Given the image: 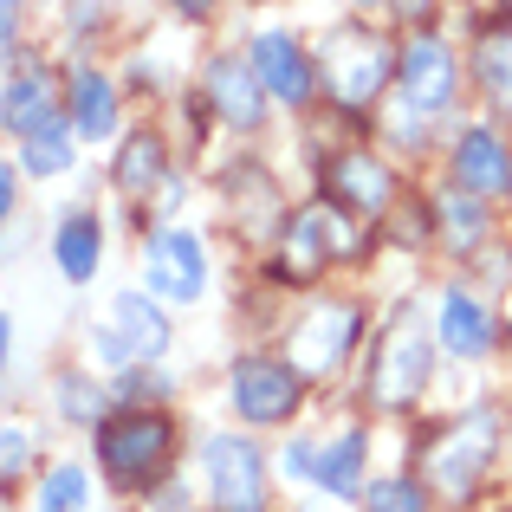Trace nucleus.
I'll return each instance as SVG.
<instances>
[{"mask_svg": "<svg viewBox=\"0 0 512 512\" xmlns=\"http://www.w3.org/2000/svg\"><path fill=\"white\" fill-rule=\"evenodd\" d=\"M357 500H363V512H428V480H415V474H383V480H370Z\"/></svg>", "mask_w": 512, "mask_h": 512, "instance_id": "nucleus-24", "label": "nucleus"}, {"mask_svg": "<svg viewBox=\"0 0 512 512\" xmlns=\"http://www.w3.org/2000/svg\"><path fill=\"white\" fill-rule=\"evenodd\" d=\"M474 78L500 111H512V20H493L474 39Z\"/></svg>", "mask_w": 512, "mask_h": 512, "instance_id": "nucleus-22", "label": "nucleus"}, {"mask_svg": "<svg viewBox=\"0 0 512 512\" xmlns=\"http://www.w3.org/2000/svg\"><path fill=\"white\" fill-rule=\"evenodd\" d=\"M493 454H500V415H493V409H474V415H461V422H448L435 441H428V454H422L428 493H441V500H467V493H480Z\"/></svg>", "mask_w": 512, "mask_h": 512, "instance_id": "nucleus-3", "label": "nucleus"}, {"mask_svg": "<svg viewBox=\"0 0 512 512\" xmlns=\"http://www.w3.org/2000/svg\"><path fill=\"white\" fill-rule=\"evenodd\" d=\"M72 130L91 137V143L117 137V85L104 72H91V65L72 72Z\"/></svg>", "mask_w": 512, "mask_h": 512, "instance_id": "nucleus-19", "label": "nucleus"}, {"mask_svg": "<svg viewBox=\"0 0 512 512\" xmlns=\"http://www.w3.org/2000/svg\"><path fill=\"white\" fill-rule=\"evenodd\" d=\"M163 512H188V506H182V500H169V493H163Z\"/></svg>", "mask_w": 512, "mask_h": 512, "instance_id": "nucleus-32", "label": "nucleus"}, {"mask_svg": "<svg viewBox=\"0 0 512 512\" xmlns=\"http://www.w3.org/2000/svg\"><path fill=\"white\" fill-rule=\"evenodd\" d=\"M357 331H363V312L350 299L338 305H312V312L292 325V338H286V357L299 363L305 376H331L338 363L350 357V344H357Z\"/></svg>", "mask_w": 512, "mask_h": 512, "instance_id": "nucleus-11", "label": "nucleus"}, {"mask_svg": "<svg viewBox=\"0 0 512 512\" xmlns=\"http://www.w3.org/2000/svg\"><path fill=\"white\" fill-rule=\"evenodd\" d=\"M85 493H91L85 467L59 461V467H52L46 480H39V512H85Z\"/></svg>", "mask_w": 512, "mask_h": 512, "instance_id": "nucleus-26", "label": "nucleus"}, {"mask_svg": "<svg viewBox=\"0 0 512 512\" xmlns=\"http://www.w3.org/2000/svg\"><path fill=\"white\" fill-rule=\"evenodd\" d=\"M52 124H65L52 85L33 72V65H26V72H13L7 78V130H13V137H39V130H52Z\"/></svg>", "mask_w": 512, "mask_h": 512, "instance_id": "nucleus-21", "label": "nucleus"}, {"mask_svg": "<svg viewBox=\"0 0 512 512\" xmlns=\"http://www.w3.org/2000/svg\"><path fill=\"white\" fill-rule=\"evenodd\" d=\"M201 487H208L214 512H266L273 487H266V454L247 435H208L201 441Z\"/></svg>", "mask_w": 512, "mask_h": 512, "instance_id": "nucleus-6", "label": "nucleus"}, {"mask_svg": "<svg viewBox=\"0 0 512 512\" xmlns=\"http://www.w3.org/2000/svg\"><path fill=\"white\" fill-rule=\"evenodd\" d=\"M247 59L260 72V85L279 98V111H305L318 98V59H305V46L286 33V26H260L247 39Z\"/></svg>", "mask_w": 512, "mask_h": 512, "instance_id": "nucleus-9", "label": "nucleus"}, {"mask_svg": "<svg viewBox=\"0 0 512 512\" xmlns=\"http://www.w3.org/2000/svg\"><path fill=\"white\" fill-rule=\"evenodd\" d=\"M111 331L130 344V357H137V363H156L169 350L163 299H156V292H117V299H111Z\"/></svg>", "mask_w": 512, "mask_h": 512, "instance_id": "nucleus-17", "label": "nucleus"}, {"mask_svg": "<svg viewBox=\"0 0 512 512\" xmlns=\"http://www.w3.org/2000/svg\"><path fill=\"white\" fill-rule=\"evenodd\" d=\"M363 7H389V0H363Z\"/></svg>", "mask_w": 512, "mask_h": 512, "instance_id": "nucleus-33", "label": "nucleus"}, {"mask_svg": "<svg viewBox=\"0 0 512 512\" xmlns=\"http://www.w3.org/2000/svg\"><path fill=\"white\" fill-rule=\"evenodd\" d=\"M357 214L338 208V201H318V208H299L286 221V234L273 240V279L286 286H312L325 266H338L357 253V234H350Z\"/></svg>", "mask_w": 512, "mask_h": 512, "instance_id": "nucleus-4", "label": "nucleus"}, {"mask_svg": "<svg viewBox=\"0 0 512 512\" xmlns=\"http://www.w3.org/2000/svg\"><path fill=\"white\" fill-rule=\"evenodd\" d=\"M169 7H175V13H182V20H208V13H214V7H221V0H169Z\"/></svg>", "mask_w": 512, "mask_h": 512, "instance_id": "nucleus-29", "label": "nucleus"}, {"mask_svg": "<svg viewBox=\"0 0 512 512\" xmlns=\"http://www.w3.org/2000/svg\"><path fill=\"white\" fill-rule=\"evenodd\" d=\"M389 7H396V13H402V20H422V13H428V7H435V0H389Z\"/></svg>", "mask_w": 512, "mask_h": 512, "instance_id": "nucleus-31", "label": "nucleus"}, {"mask_svg": "<svg viewBox=\"0 0 512 512\" xmlns=\"http://www.w3.org/2000/svg\"><path fill=\"white\" fill-rule=\"evenodd\" d=\"M227 396H234V415L247 428H279L305 402V370L292 357H240Z\"/></svg>", "mask_w": 512, "mask_h": 512, "instance_id": "nucleus-7", "label": "nucleus"}, {"mask_svg": "<svg viewBox=\"0 0 512 512\" xmlns=\"http://www.w3.org/2000/svg\"><path fill=\"white\" fill-rule=\"evenodd\" d=\"M111 182L124 188V195H150V188H163L169 182V143L156 137V130H130L124 150H117Z\"/></svg>", "mask_w": 512, "mask_h": 512, "instance_id": "nucleus-20", "label": "nucleus"}, {"mask_svg": "<svg viewBox=\"0 0 512 512\" xmlns=\"http://www.w3.org/2000/svg\"><path fill=\"white\" fill-rule=\"evenodd\" d=\"M435 338H441V350L448 357H487L493 344H500V318L487 312V305L474 299V292H461V286H448L435 299Z\"/></svg>", "mask_w": 512, "mask_h": 512, "instance_id": "nucleus-14", "label": "nucleus"}, {"mask_svg": "<svg viewBox=\"0 0 512 512\" xmlns=\"http://www.w3.org/2000/svg\"><path fill=\"white\" fill-rule=\"evenodd\" d=\"M143 286L163 305H195L208 292V253L188 227H156L143 247Z\"/></svg>", "mask_w": 512, "mask_h": 512, "instance_id": "nucleus-8", "label": "nucleus"}, {"mask_svg": "<svg viewBox=\"0 0 512 512\" xmlns=\"http://www.w3.org/2000/svg\"><path fill=\"white\" fill-rule=\"evenodd\" d=\"M208 104H214V117H221L227 130H260L273 91L260 85V72H253L247 52H214L208 59Z\"/></svg>", "mask_w": 512, "mask_h": 512, "instance_id": "nucleus-12", "label": "nucleus"}, {"mask_svg": "<svg viewBox=\"0 0 512 512\" xmlns=\"http://www.w3.org/2000/svg\"><path fill=\"white\" fill-rule=\"evenodd\" d=\"M182 448V422L169 409H117L98 422V467L117 493H150Z\"/></svg>", "mask_w": 512, "mask_h": 512, "instance_id": "nucleus-1", "label": "nucleus"}, {"mask_svg": "<svg viewBox=\"0 0 512 512\" xmlns=\"http://www.w3.org/2000/svg\"><path fill=\"white\" fill-rule=\"evenodd\" d=\"M487 227H493V214H487V201L480 195H467V188H454L448 201H441V214H435V234L448 240L454 253H467V247H480L487 240Z\"/></svg>", "mask_w": 512, "mask_h": 512, "instance_id": "nucleus-23", "label": "nucleus"}, {"mask_svg": "<svg viewBox=\"0 0 512 512\" xmlns=\"http://www.w3.org/2000/svg\"><path fill=\"white\" fill-rule=\"evenodd\" d=\"M98 253H104L98 214L91 208H65L59 227H52V266H59V279L65 286H91V279H98Z\"/></svg>", "mask_w": 512, "mask_h": 512, "instance_id": "nucleus-16", "label": "nucleus"}, {"mask_svg": "<svg viewBox=\"0 0 512 512\" xmlns=\"http://www.w3.org/2000/svg\"><path fill=\"white\" fill-rule=\"evenodd\" d=\"M396 72H402V52L363 20H338L318 46V85L331 91L338 111H370Z\"/></svg>", "mask_w": 512, "mask_h": 512, "instance_id": "nucleus-2", "label": "nucleus"}, {"mask_svg": "<svg viewBox=\"0 0 512 512\" xmlns=\"http://www.w3.org/2000/svg\"><path fill=\"white\" fill-rule=\"evenodd\" d=\"M396 85H402V104H409L415 117H441L454 104V91H461V59L448 52V39L415 33L409 46H402Z\"/></svg>", "mask_w": 512, "mask_h": 512, "instance_id": "nucleus-10", "label": "nucleus"}, {"mask_svg": "<svg viewBox=\"0 0 512 512\" xmlns=\"http://www.w3.org/2000/svg\"><path fill=\"white\" fill-rule=\"evenodd\" d=\"M363 461H370V428H344L338 441L318 448V487H325L331 500L363 493V487H370V480H363Z\"/></svg>", "mask_w": 512, "mask_h": 512, "instance_id": "nucleus-18", "label": "nucleus"}, {"mask_svg": "<svg viewBox=\"0 0 512 512\" xmlns=\"http://www.w3.org/2000/svg\"><path fill=\"white\" fill-rule=\"evenodd\" d=\"M52 396H59L65 415H78V422H91V428L111 415V409H104V389L91 383V376H59V389H52Z\"/></svg>", "mask_w": 512, "mask_h": 512, "instance_id": "nucleus-27", "label": "nucleus"}, {"mask_svg": "<svg viewBox=\"0 0 512 512\" xmlns=\"http://www.w3.org/2000/svg\"><path fill=\"white\" fill-rule=\"evenodd\" d=\"M13 201H20V182H13V163L0 169V214H13Z\"/></svg>", "mask_w": 512, "mask_h": 512, "instance_id": "nucleus-30", "label": "nucleus"}, {"mask_svg": "<svg viewBox=\"0 0 512 512\" xmlns=\"http://www.w3.org/2000/svg\"><path fill=\"white\" fill-rule=\"evenodd\" d=\"M454 188L480 201H500L512 195V143L493 124H467L461 143H454Z\"/></svg>", "mask_w": 512, "mask_h": 512, "instance_id": "nucleus-13", "label": "nucleus"}, {"mask_svg": "<svg viewBox=\"0 0 512 512\" xmlns=\"http://www.w3.org/2000/svg\"><path fill=\"white\" fill-rule=\"evenodd\" d=\"M435 344L441 338H428V325L415 312H402L396 325L383 331V344H376V357H370V402L376 409L402 415L428 396V383H435Z\"/></svg>", "mask_w": 512, "mask_h": 512, "instance_id": "nucleus-5", "label": "nucleus"}, {"mask_svg": "<svg viewBox=\"0 0 512 512\" xmlns=\"http://www.w3.org/2000/svg\"><path fill=\"white\" fill-rule=\"evenodd\" d=\"M20 163H26V175L72 169V124H52V130H39V137H20Z\"/></svg>", "mask_w": 512, "mask_h": 512, "instance_id": "nucleus-25", "label": "nucleus"}, {"mask_svg": "<svg viewBox=\"0 0 512 512\" xmlns=\"http://www.w3.org/2000/svg\"><path fill=\"white\" fill-rule=\"evenodd\" d=\"M389 195H396V175H389L383 156H338L325 175V201H338V208H350L357 221H370V214L389 208Z\"/></svg>", "mask_w": 512, "mask_h": 512, "instance_id": "nucleus-15", "label": "nucleus"}, {"mask_svg": "<svg viewBox=\"0 0 512 512\" xmlns=\"http://www.w3.org/2000/svg\"><path fill=\"white\" fill-rule=\"evenodd\" d=\"M0 461H7V474H26V461H33V435L20 422H7V435H0Z\"/></svg>", "mask_w": 512, "mask_h": 512, "instance_id": "nucleus-28", "label": "nucleus"}]
</instances>
